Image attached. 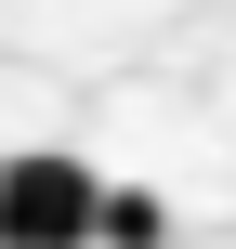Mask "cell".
Instances as JSON below:
<instances>
[{"label":"cell","instance_id":"7a4b0ae2","mask_svg":"<svg viewBox=\"0 0 236 249\" xmlns=\"http://www.w3.org/2000/svg\"><path fill=\"white\" fill-rule=\"evenodd\" d=\"M92 249H171V197H158V184H105Z\"/></svg>","mask_w":236,"mask_h":249},{"label":"cell","instance_id":"6da1fadb","mask_svg":"<svg viewBox=\"0 0 236 249\" xmlns=\"http://www.w3.org/2000/svg\"><path fill=\"white\" fill-rule=\"evenodd\" d=\"M105 223V184L79 171V158H0V249H92Z\"/></svg>","mask_w":236,"mask_h":249}]
</instances>
